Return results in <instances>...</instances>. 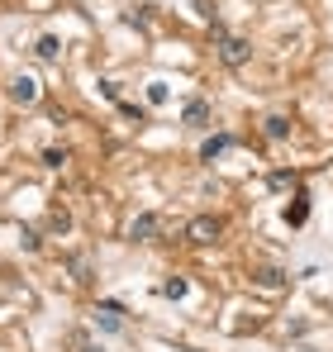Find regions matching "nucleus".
<instances>
[{
  "mask_svg": "<svg viewBox=\"0 0 333 352\" xmlns=\"http://www.w3.org/2000/svg\"><path fill=\"white\" fill-rule=\"evenodd\" d=\"M248 58H252V43H248V38H238V34H224L219 38V62L224 67H243Z\"/></svg>",
  "mask_w": 333,
  "mask_h": 352,
  "instance_id": "obj_1",
  "label": "nucleus"
},
{
  "mask_svg": "<svg viewBox=\"0 0 333 352\" xmlns=\"http://www.w3.org/2000/svg\"><path fill=\"white\" fill-rule=\"evenodd\" d=\"M219 234H224V224L215 219V214H200V219H191V224H186V238H191V243H200V248H205V243H219Z\"/></svg>",
  "mask_w": 333,
  "mask_h": 352,
  "instance_id": "obj_2",
  "label": "nucleus"
},
{
  "mask_svg": "<svg viewBox=\"0 0 333 352\" xmlns=\"http://www.w3.org/2000/svg\"><path fill=\"white\" fill-rule=\"evenodd\" d=\"M157 234H162V219H157V214H138V219L129 224V238H133V243H152Z\"/></svg>",
  "mask_w": 333,
  "mask_h": 352,
  "instance_id": "obj_3",
  "label": "nucleus"
},
{
  "mask_svg": "<svg viewBox=\"0 0 333 352\" xmlns=\"http://www.w3.org/2000/svg\"><path fill=\"white\" fill-rule=\"evenodd\" d=\"M10 100H14V105H34V100H38V81L19 72V77L10 81Z\"/></svg>",
  "mask_w": 333,
  "mask_h": 352,
  "instance_id": "obj_4",
  "label": "nucleus"
},
{
  "mask_svg": "<svg viewBox=\"0 0 333 352\" xmlns=\"http://www.w3.org/2000/svg\"><path fill=\"white\" fill-rule=\"evenodd\" d=\"M228 148H233V138H228V134L205 138V143H200V162H215V158H219V153H228Z\"/></svg>",
  "mask_w": 333,
  "mask_h": 352,
  "instance_id": "obj_5",
  "label": "nucleus"
},
{
  "mask_svg": "<svg viewBox=\"0 0 333 352\" xmlns=\"http://www.w3.org/2000/svg\"><path fill=\"white\" fill-rule=\"evenodd\" d=\"M181 119H186L191 129H205V124H210V105H205V100H191V105L181 110Z\"/></svg>",
  "mask_w": 333,
  "mask_h": 352,
  "instance_id": "obj_6",
  "label": "nucleus"
},
{
  "mask_svg": "<svg viewBox=\"0 0 333 352\" xmlns=\"http://www.w3.org/2000/svg\"><path fill=\"white\" fill-rule=\"evenodd\" d=\"M34 53H38L43 62H57V58H62V43H57V34H43V38L34 43Z\"/></svg>",
  "mask_w": 333,
  "mask_h": 352,
  "instance_id": "obj_7",
  "label": "nucleus"
},
{
  "mask_svg": "<svg viewBox=\"0 0 333 352\" xmlns=\"http://www.w3.org/2000/svg\"><path fill=\"white\" fill-rule=\"evenodd\" d=\"M252 281H257L262 290H281V286H286V271H276V266H262V271H252Z\"/></svg>",
  "mask_w": 333,
  "mask_h": 352,
  "instance_id": "obj_8",
  "label": "nucleus"
},
{
  "mask_svg": "<svg viewBox=\"0 0 333 352\" xmlns=\"http://www.w3.org/2000/svg\"><path fill=\"white\" fill-rule=\"evenodd\" d=\"M267 138H276V143L291 138V119H286V114H271V119H267Z\"/></svg>",
  "mask_w": 333,
  "mask_h": 352,
  "instance_id": "obj_9",
  "label": "nucleus"
},
{
  "mask_svg": "<svg viewBox=\"0 0 333 352\" xmlns=\"http://www.w3.org/2000/svg\"><path fill=\"white\" fill-rule=\"evenodd\" d=\"M267 186H271V190H291V186H300V176H295V172H271Z\"/></svg>",
  "mask_w": 333,
  "mask_h": 352,
  "instance_id": "obj_10",
  "label": "nucleus"
},
{
  "mask_svg": "<svg viewBox=\"0 0 333 352\" xmlns=\"http://www.w3.org/2000/svg\"><path fill=\"white\" fill-rule=\"evenodd\" d=\"M286 219H291V224H305V219H310V205H305V195H295V205L286 210Z\"/></svg>",
  "mask_w": 333,
  "mask_h": 352,
  "instance_id": "obj_11",
  "label": "nucleus"
},
{
  "mask_svg": "<svg viewBox=\"0 0 333 352\" xmlns=\"http://www.w3.org/2000/svg\"><path fill=\"white\" fill-rule=\"evenodd\" d=\"M162 295H167V300H181V295H186V281H181V276L162 281Z\"/></svg>",
  "mask_w": 333,
  "mask_h": 352,
  "instance_id": "obj_12",
  "label": "nucleus"
},
{
  "mask_svg": "<svg viewBox=\"0 0 333 352\" xmlns=\"http://www.w3.org/2000/svg\"><path fill=\"white\" fill-rule=\"evenodd\" d=\"M62 162H67V148H48L43 153V167H62Z\"/></svg>",
  "mask_w": 333,
  "mask_h": 352,
  "instance_id": "obj_13",
  "label": "nucleus"
},
{
  "mask_svg": "<svg viewBox=\"0 0 333 352\" xmlns=\"http://www.w3.org/2000/svg\"><path fill=\"white\" fill-rule=\"evenodd\" d=\"M53 229L67 234V229H72V214H67V210H53Z\"/></svg>",
  "mask_w": 333,
  "mask_h": 352,
  "instance_id": "obj_14",
  "label": "nucleus"
},
{
  "mask_svg": "<svg viewBox=\"0 0 333 352\" xmlns=\"http://www.w3.org/2000/svg\"><path fill=\"white\" fill-rule=\"evenodd\" d=\"M148 100H152V105H167V86H162V81H152V86H148Z\"/></svg>",
  "mask_w": 333,
  "mask_h": 352,
  "instance_id": "obj_15",
  "label": "nucleus"
},
{
  "mask_svg": "<svg viewBox=\"0 0 333 352\" xmlns=\"http://www.w3.org/2000/svg\"><path fill=\"white\" fill-rule=\"evenodd\" d=\"M81 352H101V348H96V343H81Z\"/></svg>",
  "mask_w": 333,
  "mask_h": 352,
  "instance_id": "obj_16",
  "label": "nucleus"
}]
</instances>
